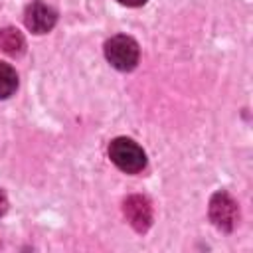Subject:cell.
I'll return each instance as SVG.
<instances>
[{
  "mask_svg": "<svg viewBox=\"0 0 253 253\" xmlns=\"http://www.w3.org/2000/svg\"><path fill=\"white\" fill-rule=\"evenodd\" d=\"M109 156L117 168H121L126 174H138L146 166V154L144 150L130 138L119 136L109 144Z\"/></svg>",
  "mask_w": 253,
  "mask_h": 253,
  "instance_id": "obj_1",
  "label": "cell"
},
{
  "mask_svg": "<svg viewBox=\"0 0 253 253\" xmlns=\"http://www.w3.org/2000/svg\"><path fill=\"white\" fill-rule=\"evenodd\" d=\"M16 87H18L16 69L10 63L0 61V99H8L10 95H14Z\"/></svg>",
  "mask_w": 253,
  "mask_h": 253,
  "instance_id": "obj_7",
  "label": "cell"
},
{
  "mask_svg": "<svg viewBox=\"0 0 253 253\" xmlns=\"http://www.w3.org/2000/svg\"><path fill=\"white\" fill-rule=\"evenodd\" d=\"M123 211L126 221L140 233H144L152 223V206L144 196H138V194L128 196L123 204Z\"/></svg>",
  "mask_w": 253,
  "mask_h": 253,
  "instance_id": "obj_4",
  "label": "cell"
},
{
  "mask_svg": "<svg viewBox=\"0 0 253 253\" xmlns=\"http://www.w3.org/2000/svg\"><path fill=\"white\" fill-rule=\"evenodd\" d=\"M6 210H8V198H6V194L0 190V217L6 213Z\"/></svg>",
  "mask_w": 253,
  "mask_h": 253,
  "instance_id": "obj_8",
  "label": "cell"
},
{
  "mask_svg": "<svg viewBox=\"0 0 253 253\" xmlns=\"http://www.w3.org/2000/svg\"><path fill=\"white\" fill-rule=\"evenodd\" d=\"M121 4H125V6H142L146 0H119Z\"/></svg>",
  "mask_w": 253,
  "mask_h": 253,
  "instance_id": "obj_9",
  "label": "cell"
},
{
  "mask_svg": "<svg viewBox=\"0 0 253 253\" xmlns=\"http://www.w3.org/2000/svg\"><path fill=\"white\" fill-rule=\"evenodd\" d=\"M0 47L10 55H20L26 47V42L18 30L4 28V30H0Z\"/></svg>",
  "mask_w": 253,
  "mask_h": 253,
  "instance_id": "obj_6",
  "label": "cell"
},
{
  "mask_svg": "<svg viewBox=\"0 0 253 253\" xmlns=\"http://www.w3.org/2000/svg\"><path fill=\"white\" fill-rule=\"evenodd\" d=\"M105 55L109 63L119 71H130L138 63V43L130 36H113L105 43Z\"/></svg>",
  "mask_w": 253,
  "mask_h": 253,
  "instance_id": "obj_2",
  "label": "cell"
},
{
  "mask_svg": "<svg viewBox=\"0 0 253 253\" xmlns=\"http://www.w3.org/2000/svg\"><path fill=\"white\" fill-rule=\"evenodd\" d=\"M210 217L221 231H231L237 223V204L227 192H215L210 200Z\"/></svg>",
  "mask_w": 253,
  "mask_h": 253,
  "instance_id": "obj_3",
  "label": "cell"
},
{
  "mask_svg": "<svg viewBox=\"0 0 253 253\" xmlns=\"http://www.w3.org/2000/svg\"><path fill=\"white\" fill-rule=\"evenodd\" d=\"M24 22H26V28L32 30L34 34H45L55 26L57 14L45 2L36 0L32 4H28L26 12H24Z\"/></svg>",
  "mask_w": 253,
  "mask_h": 253,
  "instance_id": "obj_5",
  "label": "cell"
}]
</instances>
